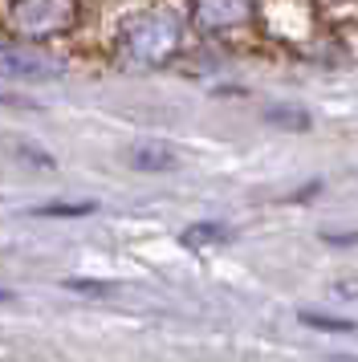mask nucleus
Returning a JSON list of instances; mask_svg holds the SVG:
<instances>
[{"instance_id":"f257e3e1","label":"nucleus","mask_w":358,"mask_h":362,"mask_svg":"<svg viewBox=\"0 0 358 362\" xmlns=\"http://www.w3.org/2000/svg\"><path fill=\"white\" fill-rule=\"evenodd\" d=\"M179 49V21L167 8L134 13L122 25V53L134 66H163Z\"/></svg>"},{"instance_id":"f03ea898","label":"nucleus","mask_w":358,"mask_h":362,"mask_svg":"<svg viewBox=\"0 0 358 362\" xmlns=\"http://www.w3.org/2000/svg\"><path fill=\"white\" fill-rule=\"evenodd\" d=\"M78 17L74 0H16L13 13H8V25H13L16 37H57L65 33Z\"/></svg>"},{"instance_id":"7ed1b4c3","label":"nucleus","mask_w":358,"mask_h":362,"mask_svg":"<svg viewBox=\"0 0 358 362\" xmlns=\"http://www.w3.org/2000/svg\"><path fill=\"white\" fill-rule=\"evenodd\" d=\"M0 74L16 78V82H53L62 66L33 49H21V45H0Z\"/></svg>"},{"instance_id":"20e7f679","label":"nucleus","mask_w":358,"mask_h":362,"mask_svg":"<svg viewBox=\"0 0 358 362\" xmlns=\"http://www.w3.org/2000/svg\"><path fill=\"white\" fill-rule=\"evenodd\" d=\"M192 17L208 33H224L253 21V0H192Z\"/></svg>"},{"instance_id":"39448f33","label":"nucleus","mask_w":358,"mask_h":362,"mask_svg":"<svg viewBox=\"0 0 358 362\" xmlns=\"http://www.w3.org/2000/svg\"><path fill=\"white\" fill-rule=\"evenodd\" d=\"M130 163H134V171H175L179 155L171 147H163V143H134Z\"/></svg>"},{"instance_id":"423d86ee","label":"nucleus","mask_w":358,"mask_h":362,"mask_svg":"<svg viewBox=\"0 0 358 362\" xmlns=\"http://www.w3.org/2000/svg\"><path fill=\"white\" fill-rule=\"evenodd\" d=\"M98 204L94 199H81V204H41L33 208V216H94Z\"/></svg>"},{"instance_id":"0eeeda50","label":"nucleus","mask_w":358,"mask_h":362,"mask_svg":"<svg viewBox=\"0 0 358 362\" xmlns=\"http://www.w3.org/2000/svg\"><path fill=\"white\" fill-rule=\"evenodd\" d=\"M228 232L220 224H192V228H183V245H220Z\"/></svg>"},{"instance_id":"6e6552de","label":"nucleus","mask_w":358,"mask_h":362,"mask_svg":"<svg viewBox=\"0 0 358 362\" xmlns=\"http://www.w3.org/2000/svg\"><path fill=\"white\" fill-rule=\"evenodd\" d=\"M306 326H318V329H334V334H354V322L346 317H325V313H301Z\"/></svg>"},{"instance_id":"1a4fd4ad","label":"nucleus","mask_w":358,"mask_h":362,"mask_svg":"<svg viewBox=\"0 0 358 362\" xmlns=\"http://www.w3.org/2000/svg\"><path fill=\"white\" fill-rule=\"evenodd\" d=\"M334 293H338V297H346V293L358 297V277L354 281H338V285H334Z\"/></svg>"},{"instance_id":"9d476101","label":"nucleus","mask_w":358,"mask_h":362,"mask_svg":"<svg viewBox=\"0 0 358 362\" xmlns=\"http://www.w3.org/2000/svg\"><path fill=\"white\" fill-rule=\"evenodd\" d=\"M4 297H8V293H4V289H0V301H4Z\"/></svg>"}]
</instances>
